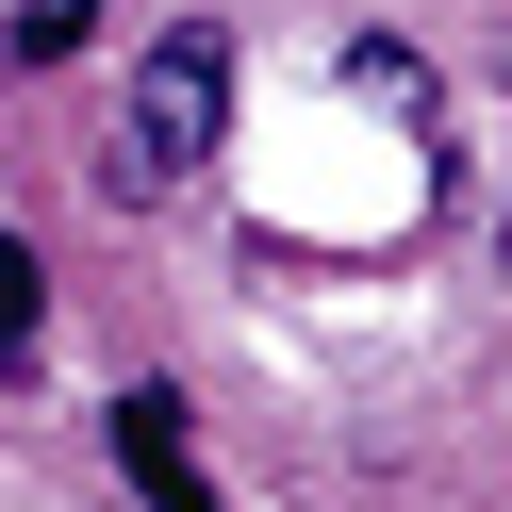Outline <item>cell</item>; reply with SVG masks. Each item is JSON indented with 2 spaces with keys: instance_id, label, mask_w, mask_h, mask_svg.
<instances>
[{
  "instance_id": "obj_1",
  "label": "cell",
  "mask_w": 512,
  "mask_h": 512,
  "mask_svg": "<svg viewBox=\"0 0 512 512\" xmlns=\"http://www.w3.org/2000/svg\"><path fill=\"white\" fill-rule=\"evenodd\" d=\"M215 116H232V50H215V34H166V50H149V83H133V166L182 182V166L215 149Z\"/></svg>"
},
{
  "instance_id": "obj_2",
  "label": "cell",
  "mask_w": 512,
  "mask_h": 512,
  "mask_svg": "<svg viewBox=\"0 0 512 512\" xmlns=\"http://www.w3.org/2000/svg\"><path fill=\"white\" fill-rule=\"evenodd\" d=\"M116 446H133V479H149L166 512H215V496H199V463H182V413H166V397H133V413H116Z\"/></svg>"
}]
</instances>
